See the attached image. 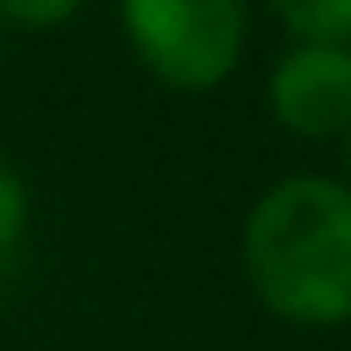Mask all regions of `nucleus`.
Here are the masks:
<instances>
[{"mask_svg":"<svg viewBox=\"0 0 351 351\" xmlns=\"http://www.w3.org/2000/svg\"><path fill=\"white\" fill-rule=\"evenodd\" d=\"M27 219H33V192H27V181L0 159V263L22 247Z\"/></svg>","mask_w":351,"mask_h":351,"instance_id":"6","label":"nucleus"},{"mask_svg":"<svg viewBox=\"0 0 351 351\" xmlns=\"http://www.w3.org/2000/svg\"><path fill=\"white\" fill-rule=\"evenodd\" d=\"M263 110L296 143H340L351 126V49L285 44L263 71Z\"/></svg>","mask_w":351,"mask_h":351,"instance_id":"3","label":"nucleus"},{"mask_svg":"<svg viewBox=\"0 0 351 351\" xmlns=\"http://www.w3.org/2000/svg\"><path fill=\"white\" fill-rule=\"evenodd\" d=\"M93 0H0V33H22V38H49L66 33Z\"/></svg>","mask_w":351,"mask_h":351,"instance_id":"5","label":"nucleus"},{"mask_svg":"<svg viewBox=\"0 0 351 351\" xmlns=\"http://www.w3.org/2000/svg\"><path fill=\"white\" fill-rule=\"evenodd\" d=\"M132 60L170 93H214L236 77L252 5L247 0H115Z\"/></svg>","mask_w":351,"mask_h":351,"instance_id":"2","label":"nucleus"},{"mask_svg":"<svg viewBox=\"0 0 351 351\" xmlns=\"http://www.w3.org/2000/svg\"><path fill=\"white\" fill-rule=\"evenodd\" d=\"M335 148H340V181L351 186V126H346V137H340Z\"/></svg>","mask_w":351,"mask_h":351,"instance_id":"7","label":"nucleus"},{"mask_svg":"<svg viewBox=\"0 0 351 351\" xmlns=\"http://www.w3.org/2000/svg\"><path fill=\"white\" fill-rule=\"evenodd\" d=\"M269 16L291 44H346L351 49V0H269Z\"/></svg>","mask_w":351,"mask_h":351,"instance_id":"4","label":"nucleus"},{"mask_svg":"<svg viewBox=\"0 0 351 351\" xmlns=\"http://www.w3.org/2000/svg\"><path fill=\"white\" fill-rule=\"evenodd\" d=\"M236 263L269 318L291 329H346L351 186L324 170H291L269 181L241 214Z\"/></svg>","mask_w":351,"mask_h":351,"instance_id":"1","label":"nucleus"},{"mask_svg":"<svg viewBox=\"0 0 351 351\" xmlns=\"http://www.w3.org/2000/svg\"><path fill=\"white\" fill-rule=\"evenodd\" d=\"M346 335H351V318H346Z\"/></svg>","mask_w":351,"mask_h":351,"instance_id":"8","label":"nucleus"}]
</instances>
